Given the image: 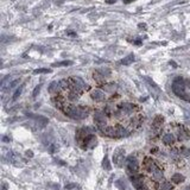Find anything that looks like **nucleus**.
<instances>
[{"label": "nucleus", "instance_id": "obj_1", "mask_svg": "<svg viewBox=\"0 0 190 190\" xmlns=\"http://www.w3.org/2000/svg\"><path fill=\"white\" fill-rule=\"evenodd\" d=\"M63 113L68 115L69 118L71 119H76V120H82V119H86L89 114V111L86 109L84 107H76V106H73V105H66L63 106L62 108Z\"/></svg>", "mask_w": 190, "mask_h": 190}, {"label": "nucleus", "instance_id": "obj_2", "mask_svg": "<svg viewBox=\"0 0 190 190\" xmlns=\"http://www.w3.org/2000/svg\"><path fill=\"white\" fill-rule=\"evenodd\" d=\"M185 80H183L182 77H177L173 83H172V92L183 100H187L188 94L185 93Z\"/></svg>", "mask_w": 190, "mask_h": 190}, {"label": "nucleus", "instance_id": "obj_3", "mask_svg": "<svg viewBox=\"0 0 190 190\" xmlns=\"http://www.w3.org/2000/svg\"><path fill=\"white\" fill-rule=\"evenodd\" d=\"M94 122L96 124V126L100 129V130H102V129H105L106 127V124H107V119H106V113H104V112H100V111H97V112H95L94 113Z\"/></svg>", "mask_w": 190, "mask_h": 190}, {"label": "nucleus", "instance_id": "obj_4", "mask_svg": "<svg viewBox=\"0 0 190 190\" xmlns=\"http://www.w3.org/2000/svg\"><path fill=\"white\" fill-rule=\"evenodd\" d=\"M124 157H125V150L122 147H118L114 151L113 155V162L117 167H121L124 164Z\"/></svg>", "mask_w": 190, "mask_h": 190}, {"label": "nucleus", "instance_id": "obj_5", "mask_svg": "<svg viewBox=\"0 0 190 190\" xmlns=\"http://www.w3.org/2000/svg\"><path fill=\"white\" fill-rule=\"evenodd\" d=\"M126 167H127V170L132 173H137L139 171V164H138L135 157H133V156L127 157V159H126Z\"/></svg>", "mask_w": 190, "mask_h": 190}, {"label": "nucleus", "instance_id": "obj_6", "mask_svg": "<svg viewBox=\"0 0 190 190\" xmlns=\"http://www.w3.org/2000/svg\"><path fill=\"white\" fill-rule=\"evenodd\" d=\"M131 182L133 184V187L137 190H146L145 185H144V181H143V177L140 175H135L133 173V176H131Z\"/></svg>", "mask_w": 190, "mask_h": 190}, {"label": "nucleus", "instance_id": "obj_7", "mask_svg": "<svg viewBox=\"0 0 190 190\" xmlns=\"http://www.w3.org/2000/svg\"><path fill=\"white\" fill-rule=\"evenodd\" d=\"M144 168H145V170L146 171H149V172H153L155 170H157L158 169V167H157V164L155 163V160L152 159V158H150V157H146L145 159H144Z\"/></svg>", "mask_w": 190, "mask_h": 190}, {"label": "nucleus", "instance_id": "obj_8", "mask_svg": "<svg viewBox=\"0 0 190 190\" xmlns=\"http://www.w3.org/2000/svg\"><path fill=\"white\" fill-rule=\"evenodd\" d=\"M96 143H97V140H96V137H95L94 134H88V135L83 139V144H84V146H86L87 149H93V147H95V146H96Z\"/></svg>", "mask_w": 190, "mask_h": 190}, {"label": "nucleus", "instance_id": "obj_9", "mask_svg": "<svg viewBox=\"0 0 190 190\" xmlns=\"http://www.w3.org/2000/svg\"><path fill=\"white\" fill-rule=\"evenodd\" d=\"M135 109V106L133 104H129V102H125L121 104L119 107V113H124V114H131L133 111Z\"/></svg>", "mask_w": 190, "mask_h": 190}, {"label": "nucleus", "instance_id": "obj_10", "mask_svg": "<svg viewBox=\"0 0 190 190\" xmlns=\"http://www.w3.org/2000/svg\"><path fill=\"white\" fill-rule=\"evenodd\" d=\"M91 97L94 100V101H96V102H101V101H104L105 100V93L102 92V91H100V89H94V91H92V93H91Z\"/></svg>", "mask_w": 190, "mask_h": 190}, {"label": "nucleus", "instance_id": "obj_11", "mask_svg": "<svg viewBox=\"0 0 190 190\" xmlns=\"http://www.w3.org/2000/svg\"><path fill=\"white\" fill-rule=\"evenodd\" d=\"M115 131H117V138H122V137H127L130 133L129 131L126 130L124 126L121 125H117L115 126Z\"/></svg>", "mask_w": 190, "mask_h": 190}, {"label": "nucleus", "instance_id": "obj_12", "mask_svg": "<svg viewBox=\"0 0 190 190\" xmlns=\"http://www.w3.org/2000/svg\"><path fill=\"white\" fill-rule=\"evenodd\" d=\"M163 143L165 145H172L175 143V137L171 133H167L163 135Z\"/></svg>", "mask_w": 190, "mask_h": 190}, {"label": "nucleus", "instance_id": "obj_13", "mask_svg": "<svg viewBox=\"0 0 190 190\" xmlns=\"http://www.w3.org/2000/svg\"><path fill=\"white\" fill-rule=\"evenodd\" d=\"M59 91H62L61 89V86H59V82L54 81V82L50 83V86H49V92L50 93H57Z\"/></svg>", "mask_w": 190, "mask_h": 190}, {"label": "nucleus", "instance_id": "obj_14", "mask_svg": "<svg viewBox=\"0 0 190 190\" xmlns=\"http://www.w3.org/2000/svg\"><path fill=\"white\" fill-rule=\"evenodd\" d=\"M102 88H104V91H105L106 93H113V92H115V89H117V84L113 83V82H111V83H105Z\"/></svg>", "mask_w": 190, "mask_h": 190}, {"label": "nucleus", "instance_id": "obj_15", "mask_svg": "<svg viewBox=\"0 0 190 190\" xmlns=\"http://www.w3.org/2000/svg\"><path fill=\"white\" fill-rule=\"evenodd\" d=\"M93 77H94V81H96L97 83H101V82H104L105 81V75L101 73V71H95L93 74Z\"/></svg>", "mask_w": 190, "mask_h": 190}, {"label": "nucleus", "instance_id": "obj_16", "mask_svg": "<svg viewBox=\"0 0 190 190\" xmlns=\"http://www.w3.org/2000/svg\"><path fill=\"white\" fill-rule=\"evenodd\" d=\"M158 190H172V184L170 182H162L157 185Z\"/></svg>", "mask_w": 190, "mask_h": 190}, {"label": "nucleus", "instance_id": "obj_17", "mask_svg": "<svg viewBox=\"0 0 190 190\" xmlns=\"http://www.w3.org/2000/svg\"><path fill=\"white\" fill-rule=\"evenodd\" d=\"M171 181H172L173 183H176V184H180V183H182V182L184 181V176L181 175V173H175V175L171 177Z\"/></svg>", "mask_w": 190, "mask_h": 190}, {"label": "nucleus", "instance_id": "obj_18", "mask_svg": "<svg viewBox=\"0 0 190 190\" xmlns=\"http://www.w3.org/2000/svg\"><path fill=\"white\" fill-rule=\"evenodd\" d=\"M163 122H164V118L160 117V115H157L155 118V120H153V127L155 129H159L160 126L163 125Z\"/></svg>", "mask_w": 190, "mask_h": 190}, {"label": "nucleus", "instance_id": "obj_19", "mask_svg": "<svg viewBox=\"0 0 190 190\" xmlns=\"http://www.w3.org/2000/svg\"><path fill=\"white\" fill-rule=\"evenodd\" d=\"M133 61H134V55L131 54V55H129V56L124 57L122 61H121V63H122L124 66H129V64H131V63H132Z\"/></svg>", "mask_w": 190, "mask_h": 190}, {"label": "nucleus", "instance_id": "obj_20", "mask_svg": "<svg viewBox=\"0 0 190 190\" xmlns=\"http://www.w3.org/2000/svg\"><path fill=\"white\" fill-rule=\"evenodd\" d=\"M80 95H81V94H79L77 92L71 91V92L69 93V95H68V99H69L70 101H77L79 97H80Z\"/></svg>", "mask_w": 190, "mask_h": 190}, {"label": "nucleus", "instance_id": "obj_21", "mask_svg": "<svg viewBox=\"0 0 190 190\" xmlns=\"http://www.w3.org/2000/svg\"><path fill=\"white\" fill-rule=\"evenodd\" d=\"M70 64H73V62H70V61H63V62L54 63L53 67H64V66H70Z\"/></svg>", "mask_w": 190, "mask_h": 190}, {"label": "nucleus", "instance_id": "obj_22", "mask_svg": "<svg viewBox=\"0 0 190 190\" xmlns=\"http://www.w3.org/2000/svg\"><path fill=\"white\" fill-rule=\"evenodd\" d=\"M102 168H104L105 170H111V164H109V159H108V157H107V156L104 158V162H102Z\"/></svg>", "mask_w": 190, "mask_h": 190}, {"label": "nucleus", "instance_id": "obj_23", "mask_svg": "<svg viewBox=\"0 0 190 190\" xmlns=\"http://www.w3.org/2000/svg\"><path fill=\"white\" fill-rule=\"evenodd\" d=\"M152 175H153V177H155L156 180H162V178H163V172H162V170H159V169L155 170L153 172H152Z\"/></svg>", "mask_w": 190, "mask_h": 190}, {"label": "nucleus", "instance_id": "obj_24", "mask_svg": "<svg viewBox=\"0 0 190 190\" xmlns=\"http://www.w3.org/2000/svg\"><path fill=\"white\" fill-rule=\"evenodd\" d=\"M8 159H11L12 162H16V160H18V159H20V157H19L18 155H16V153H13V152H10V153H8Z\"/></svg>", "mask_w": 190, "mask_h": 190}, {"label": "nucleus", "instance_id": "obj_25", "mask_svg": "<svg viewBox=\"0 0 190 190\" xmlns=\"http://www.w3.org/2000/svg\"><path fill=\"white\" fill-rule=\"evenodd\" d=\"M51 69H46V68H41V69H36L33 71V74H45V73H50Z\"/></svg>", "mask_w": 190, "mask_h": 190}, {"label": "nucleus", "instance_id": "obj_26", "mask_svg": "<svg viewBox=\"0 0 190 190\" xmlns=\"http://www.w3.org/2000/svg\"><path fill=\"white\" fill-rule=\"evenodd\" d=\"M21 92H23V86L18 87V89H17V91H16V93L13 94V97H12V99H13V100H17V99H18V96L21 94Z\"/></svg>", "mask_w": 190, "mask_h": 190}, {"label": "nucleus", "instance_id": "obj_27", "mask_svg": "<svg viewBox=\"0 0 190 190\" xmlns=\"http://www.w3.org/2000/svg\"><path fill=\"white\" fill-rule=\"evenodd\" d=\"M178 139H180V140H184V139H188V133L181 130L180 133H178Z\"/></svg>", "mask_w": 190, "mask_h": 190}, {"label": "nucleus", "instance_id": "obj_28", "mask_svg": "<svg viewBox=\"0 0 190 190\" xmlns=\"http://www.w3.org/2000/svg\"><path fill=\"white\" fill-rule=\"evenodd\" d=\"M41 88H42V84H38V86L35 88V91H33V93H32V96H33V97H37V95L39 94V92H41Z\"/></svg>", "mask_w": 190, "mask_h": 190}, {"label": "nucleus", "instance_id": "obj_29", "mask_svg": "<svg viewBox=\"0 0 190 190\" xmlns=\"http://www.w3.org/2000/svg\"><path fill=\"white\" fill-rule=\"evenodd\" d=\"M115 185L120 189V190H126V185L125 184H122V180H119V181H117L115 182Z\"/></svg>", "mask_w": 190, "mask_h": 190}, {"label": "nucleus", "instance_id": "obj_30", "mask_svg": "<svg viewBox=\"0 0 190 190\" xmlns=\"http://www.w3.org/2000/svg\"><path fill=\"white\" fill-rule=\"evenodd\" d=\"M181 151H182V155H184V156H190V150H189V149L183 147Z\"/></svg>", "mask_w": 190, "mask_h": 190}, {"label": "nucleus", "instance_id": "obj_31", "mask_svg": "<svg viewBox=\"0 0 190 190\" xmlns=\"http://www.w3.org/2000/svg\"><path fill=\"white\" fill-rule=\"evenodd\" d=\"M145 80H146V81H147V82H149L150 84H151V86H153L155 88H157V84H156V83H155L153 81H152V80H151L150 77H145Z\"/></svg>", "mask_w": 190, "mask_h": 190}, {"label": "nucleus", "instance_id": "obj_32", "mask_svg": "<svg viewBox=\"0 0 190 190\" xmlns=\"http://www.w3.org/2000/svg\"><path fill=\"white\" fill-rule=\"evenodd\" d=\"M18 83H19V80H16L15 82H12V83L8 86V88H13V87H15V86H17Z\"/></svg>", "mask_w": 190, "mask_h": 190}, {"label": "nucleus", "instance_id": "obj_33", "mask_svg": "<svg viewBox=\"0 0 190 190\" xmlns=\"http://www.w3.org/2000/svg\"><path fill=\"white\" fill-rule=\"evenodd\" d=\"M26 156H28V157H33L32 151H26Z\"/></svg>", "mask_w": 190, "mask_h": 190}, {"label": "nucleus", "instance_id": "obj_34", "mask_svg": "<svg viewBox=\"0 0 190 190\" xmlns=\"http://www.w3.org/2000/svg\"><path fill=\"white\" fill-rule=\"evenodd\" d=\"M185 87L190 89V80H185Z\"/></svg>", "mask_w": 190, "mask_h": 190}, {"label": "nucleus", "instance_id": "obj_35", "mask_svg": "<svg viewBox=\"0 0 190 190\" xmlns=\"http://www.w3.org/2000/svg\"><path fill=\"white\" fill-rule=\"evenodd\" d=\"M76 185L75 184H69V185H66V189H71V188H75Z\"/></svg>", "mask_w": 190, "mask_h": 190}, {"label": "nucleus", "instance_id": "obj_36", "mask_svg": "<svg viewBox=\"0 0 190 190\" xmlns=\"http://www.w3.org/2000/svg\"><path fill=\"white\" fill-rule=\"evenodd\" d=\"M106 1H107L108 4H113V3H115V0H106Z\"/></svg>", "mask_w": 190, "mask_h": 190}, {"label": "nucleus", "instance_id": "obj_37", "mask_svg": "<svg viewBox=\"0 0 190 190\" xmlns=\"http://www.w3.org/2000/svg\"><path fill=\"white\" fill-rule=\"evenodd\" d=\"M3 140H4V142H8L10 139H8V138H6V137H4V138H3Z\"/></svg>", "mask_w": 190, "mask_h": 190}, {"label": "nucleus", "instance_id": "obj_38", "mask_svg": "<svg viewBox=\"0 0 190 190\" xmlns=\"http://www.w3.org/2000/svg\"><path fill=\"white\" fill-rule=\"evenodd\" d=\"M184 190H190V187H187V188H185Z\"/></svg>", "mask_w": 190, "mask_h": 190}]
</instances>
